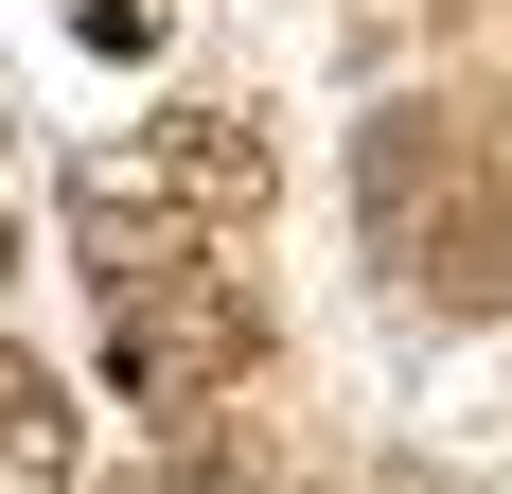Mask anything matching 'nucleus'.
<instances>
[{"mask_svg":"<svg viewBox=\"0 0 512 494\" xmlns=\"http://www.w3.org/2000/svg\"><path fill=\"white\" fill-rule=\"evenodd\" d=\"M106 353H124V389L142 406H230L265 371V283L248 265H212V247H177L159 283L106 300Z\"/></svg>","mask_w":512,"mask_h":494,"instance_id":"1","label":"nucleus"},{"mask_svg":"<svg viewBox=\"0 0 512 494\" xmlns=\"http://www.w3.org/2000/svg\"><path fill=\"white\" fill-rule=\"evenodd\" d=\"M460 177H477V142L442 124V106H371V142H354V195H371V247L407 265L442 212H460Z\"/></svg>","mask_w":512,"mask_h":494,"instance_id":"2","label":"nucleus"},{"mask_svg":"<svg viewBox=\"0 0 512 494\" xmlns=\"http://www.w3.org/2000/svg\"><path fill=\"white\" fill-rule=\"evenodd\" d=\"M159 195H177V212H212V230H248V212L283 195V159H265V124H248V106H177V124H159Z\"/></svg>","mask_w":512,"mask_h":494,"instance_id":"3","label":"nucleus"},{"mask_svg":"<svg viewBox=\"0 0 512 494\" xmlns=\"http://www.w3.org/2000/svg\"><path fill=\"white\" fill-rule=\"evenodd\" d=\"M0 494H71V406L18 336H0Z\"/></svg>","mask_w":512,"mask_h":494,"instance_id":"4","label":"nucleus"},{"mask_svg":"<svg viewBox=\"0 0 512 494\" xmlns=\"http://www.w3.org/2000/svg\"><path fill=\"white\" fill-rule=\"evenodd\" d=\"M124 494H159V477H124Z\"/></svg>","mask_w":512,"mask_h":494,"instance_id":"5","label":"nucleus"}]
</instances>
